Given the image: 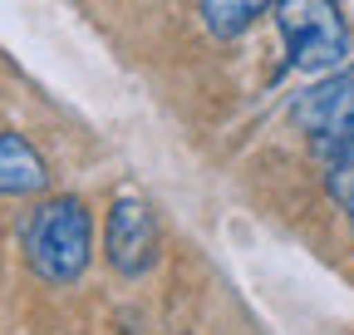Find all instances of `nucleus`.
<instances>
[{"label": "nucleus", "mask_w": 354, "mask_h": 335, "mask_svg": "<svg viewBox=\"0 0 354 335\" xmlns=\"http://www.w3.org/2000/svg\"><path fill=\"white\" fill-rule=\"evenodd\" d=\"M25 262L39 281L74 286L94 262V217L79 197H50L25 222Z\"/></svg>", "instance_id": "f257e3e1"}, {"label": "nucleus", "mask_w": 354, "mask_h": 335, "mask_svg": "<svg viewBox=\"0 0 354 335\" xmlns=\"http://www.w3.org/2000/svg\"><path fill=\"white\" fill-rule=\"evenodd\" d=\"M276 30L286 39V64L295 74H330L349 64V20L339 0H276Z\"/></svg>", "instance_id": "f03ea898"}, {"label": "nucleus", "mask_w": 354, "mask_h": 335, "mask_svg": "<svg viewBox=\"0 0 354 335\" xmlns=\"http://www.w3.org/2000/svg\"><path fill=\"white\" fill-rule=\"evenodd\" d=\"M290 123L315 143L325 163L354 153V64L320 74L310 89L290 99Z\"/></svg>", "instance_id": "7ed1b4c3"}, {"label": "nucleus", "mask_w": 354, "mask_h": 335, "mask_svg": "<svg viewBox=\"0 0 354 335\" xmlns=\"http://www.w3.org/2000/svg\"><path fill=\"white\" fill-rule=\"evenodd\" d=\"M104 251L109 266L118 276H143L158 257V212L153 202L138 192H118L109 207V227H104Z\"/></svg>", "instance_id": "20e7f679"}, {"label": "nucleus", "mask_w": 354, "mask_h": 335, "mask_svg": "<svg viewBox=\"0 0 354 335\" xmlns=\"http://www.w3.org/2000/svg\"><path fill=\"white\" fill-rule=\"evenodd\" d=\"M50 188V168L39 148L10 129H0V197H30Z\"/></svg>", "instance_id": "39448f33"}, {"label": "nucleus", "mask_w": 354, "mask_h": 335, "mask_svg": "<svg viewBox=\"0 0 354 335\" xmlns=\"http://www.w3.org/2000/svg\"><path fill=\"white\" fill-rule=\"evenodd\" d=\"M266 10H276V0H197V15L212 39H241Z\"/></svg>", "instance_id": "423d86ee"}, {"label": "nucleus", "mask_w": 354, "mask_h": 335, "mask_svg": "<svg viewBox=\"0 0 354 335\" xmlns=\"http://www.w3.org/2000/svg\"><path fill=\"white\" fill-rule=\"evenodd\" d=\"M325 183H330V197H335V202L344 207V217H349V227H354V153H349V158H335V163H330Z\"/></svg>", "instance_id": "0eeeda50"}]
</instances>
